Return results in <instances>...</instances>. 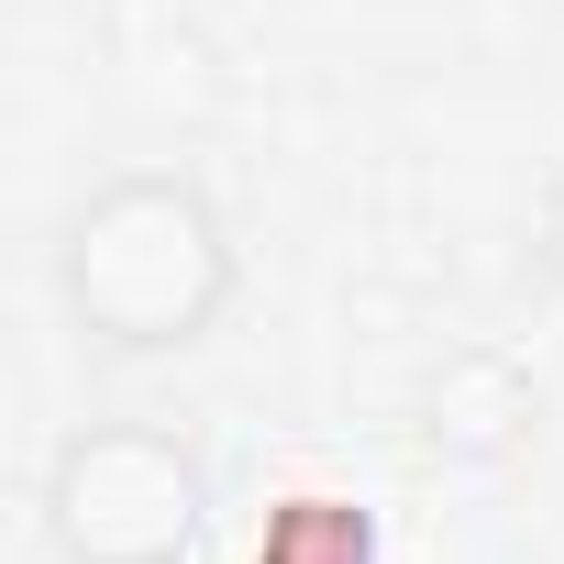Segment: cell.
Listing matches in <instances>:
<instances>
[{
	"mask_svg": "<svg viewBox=\"0 0 564 564\" xmlns=\"http://www.w3.org/2000/svg\"><path fill=\"white\" fill-rule=\"evenodd\" d=\"M243 254L188 166H111L56 221V300L100 355H188L221 333Z\"/></svg>",
	"mask_w": 564,
	"mask_h": 564,
	"instance_id": "cell-1",
	"label": "cell"
},
{
	"mask_svg": "<svg viewBox=\"0 0 564 564\" xmlns=\"http://www.w3.org/2000/svg\"><path fill=\"white\" fill-rule=\"evenodd\" d=\"M210 531V465L166 421H78L45 454L56 564H188Z\"/></svg>",
	"mask_w": 564,
	"mask_h": 564,
	"instance_id": "cell-2",
	"label": "cell"
},
{
	"mask_svg": "<svg viewBox=\"0 0 564 564\" xmlns=\"http://www.w3.org/2000/svg\"><path fill=\"white\" fill-rule=\"evenodd\" d=\"M432 432L454 443V454H509L520 432H531V388L509 377V366H487V355H465V366H443V388H432Z\"/></svg>",
	"mask_w": 564,
	"mask_h": 564,
	"instance_id": "cell-3",
	"label": "cell"
},
{
	"mask_svg": "<svg viewBox=\"0 0 564 564\" xmlns=\"http://www.w3.org/2000/svg\"><path fill=\"white\" fill-rule=\"evenodd\" d=\"M254 564H377V531H366L355 498H289L265 520Z\"/></svg>",
	"mask_w": 564,
	"mask_h": 564,
	"instance_id": "cell-4",
	"label": "cell"
},
{
	"mask_svg": "<svg viewBox=\"0 0 564 564\" xmlns=\"http://www.w3.org/2000/svg\"><path fill=\"white\" fill-rule=\"evenodd\" d=\"M531 254H542V276L564 289V177L542 188V221H531Z\"/></svg>",
	"mask_w": 564,
	"mask_h": 564,
	"instance_id": "cell-5",
	"label": "cell"
}]
</instances>
